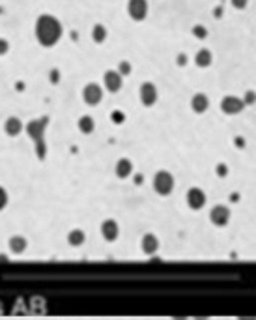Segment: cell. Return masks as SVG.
Wrapping results in <instances>:
<instances>
[{
  "label": "cell",
  "instance_id": "5bb4252c",
  "mask_svg": "<svg viewBox=\"0 0 256 320\" xmlns=\"http://www.w3.org/2000/svg\"><path fill=\"white\" fill-rule=\"evenodd\" d=\"M114 171H116L118 178H129L133 172V163L127 159V157H122V159L116 163V167H114Z\"/></svg>",
  "mask_w": 256,
  "mask_h": 320
},
{
  "label": "cell",
  "instance_id": "9a60e30c",
  "mask_svg": "<svg viewBox=\"0 0 256 320\" xmlns=\"http://www.w3.org/2000/svg\"><path fill=\"white\" fill-rule=\"evenodd\" d=\"M4 129H6V133H8L9 137H17L19 133L23 131V122L17 116H9L8 120H6V124H4Z\"/></svg>",
  "mask_w": 256,
  "mask_h": 320
},
{
  "label": "cell",
  "instance_id": "8992f818",
  "mask_svg": "<svg viewBox=\"0 0 256 320\" xmlns=\"http://www.w3.org/2000/svg\"><path fill=\"white\" fill-rule=\"evenodd\" d=\"M210 221L215 226H226L228 221H230V210L223 206V204H217L210 210Z\"/></svg>",
  "mask_w": 256,
  "mask_h": 320
},
{
  "label": "cell",
  "instance_id": "4316f807",
  "mask_svg": "<svg viewBox=\"0 0 256 320\" xmlns=\"http://www.w3.org/2000/svg\"><path fill=\"white\" fill-rule=\"evenodd\" d=\"M240 320H255V319H240Z\"/></svg>",
  "mask_w": 256,
  "mask_h": 320
},
{
  "label": "cell",
  "instance_id": "d4e9b609",
  "mask_svg": "<svg viewBox=\"0 0 256 320\" xmlns=\"http://www.w3.org/2000/svg\"><path fill=\"white\" fill-rule=\"evenodd\" d=\"M226 172H228L226 165H219V167H217V174H219V176H226Z\"/></svg>",
  "mask_w": 256,
  "mask_h": 320
},
{
  "label": "cell",
  "instance_id": "484cf974",
  "mask_svg": "<svg viewBox=\"0 0 256 320\" xmlns=\"http://www.w3.org/2000/svg\"><path fill=\"white\" fill-rule=\"evenodd\" d=\"M112 118H114V122H122V120H124V114H122V112H114Z\"/></svg>",
  "mask_w": 256,
  "mask_h": 320
},
{
  "label": "cell",
  "instance_id": "7402d4cb",
  "mask_svg": "<svg viewBox=\"0 0 256 320\" xmlns=\"http://www.w3.org/2000/svg\"><path fill=\"white\" fill-rule=\"evenodd\" d=\"M243 103H245V105H255V92H253V90H249L247 94H245Z\"/></svg>",
  "mask_w": 256,
  "mask_h": 320
},
{
  "label": "cell",
  "instance_id": "ba28073f",
  "mask_svg": "<svg viewBox=\"0 0 256 320\" xmlns=\"http://www.w3.org/2000/svg\"><path fill=\"white\" fill-rule=\"evenodd\" d=\"M101 98H103V90H101L99 85H95V83H90V85L85 86V90H83V100H85L86 105H97L101 102Z\"/></svg>",
  "mask_w": 256,
  "mask_h": 320
},
{
  "label": "cell",
  "instance_id": "7c38bea8",
  "mask_svg": "<svg viewBox=\"0 0 256 320\" xmlns=\"http://www.w3.org/2000/svg\"><path fill=\"white\" fill-rule=\"evenodd\" d=\"M140 245H142V251L146 255H156L157 251H159V238L156 234H144Z\"/></svg>",
  "mask_w": 256,
  "mask_h": 320
},
{
  "label": "cell",
  "instance_id": "52a82bcc",
  "mask_svg": "<svg viewBox=\"0 0 256 320\" xmlns=\"http://www.w3.org/2000/svg\"><path fill=\"white\" fill-rule=\"evenodd\" d=\"M243 109H245V103H243V100L236 98V96H226L221 102V110L225 114H240Z\"/></svg>",
  "mask_w": 256,
  "mask_h": 320
},
{
  "label": "cell",
  "instance_id": "603a6c76",
  "mask_svg": "<svg viewBox=\"0 0 256 320\" xmlns=\"http://www.w3.org/2000/svg\"><path fill=\"white\" fill-rule=\"evenodd\" d=\"M247 2L249 0H232V6L234 8H238V9H243L245 6H247Z\"/></svg>",
  "mask_w": 256,
  "mask_h": 320
},
{
  "label": "cell",
  "instance_id": "30bf717a",
  "mask_svg": "<svg viewBox=\"0 0 256 320\" xmlns=\"http://www.w3.org/2000/svg\"><path fill=\"white\" fill-rule=\"evenodd\" d=\"M101 234H103V238H105L107 242H114V240H118V236H120V225H118L114 219H107V221H103V225H101Z\"/></svg>",
  "mask_w": 256,
  "mask_h": 320
},
{
  "label": "cell",
  "instance_id": "2e32d148",
  "mask_svg": "<svg viewBox=\"0 0 256 320\" xmlns=\"http://www.w3.org/2000/svg\"><path fill=\"white\" fill-rule=\"evenodd\" d=\"M26 247H28V242H26L24 236H13V238H9V249H11V253L21 255V253L26 251Z\"/></svg>",
  "mask_w": 256,
  "mask_h": 320
},
{
  "label": "cell",
  "instance_id": "cb8c5ba5",
  "mask_svg": "<svg viewBox=\"0 0 256 320\" xmlns=\"http://www.w3.org/2000/svg\"><path fill=\"white\" fill-rule=\"evenodd\" d=\"M8 41L6 39H0V55H6L8 53Z\"/></svg>",
  "mask_w": 256,
  "mask_h": 320
},
{
  "label": "cell",
  "instance_id": "9c48e42d",
  "mask_svg": "<svg viewBox=\"0 0 256 320\" xmlns=\"http://www.w3.org/2000/svg\"><path fill=\"white\" fill-rule=\"evenodd\" d=\"M103 83H105V88L109 90V92H120L122 90V75L118 73V71H114V70H109L105 75H103Z\"/></svg>",
  "mask_w": 256,
  "mask_h": 320
},
{
  "label": "cell",
  "instance_id": "e0dca14e",
  "mask_svg": "<svg viewBox=\"0 0 256 320\" xmlns=\"http://www.w3.org/2000/svg\"><path fill=\"white\" fill-rule=\"evenodd\" d=\"M85 240H86V236L81 228H73L70 234H68V243L73 245V247H81V245L85 243Z\"/></svg>",
  "mask_w": 256,
  "mask_h": 320
},
{
  "label": "cell",
  "instance_id": "ac0fdd59",
  "mask_svg": "<svg viewBox=\"0 0 256 320\" xmlns=\"http://www.w3.org/2000/svg\"><path fill=\"white\" fill-rule=\"evenodd\" d=\"M194 64L198 66V68H208L211 64V51L208 49H200L196 56H194Z\"/></svg>",
  "mask_w": 256,
  "mask_h": 320
},
{
  "label": "cell",
  "instance_id": "8fae6325",
  "mask_svg": "<svg viewBox=\"0 0 256 320\" xmlns=\"http://www.w3.org/2000/svg\"><path fill=\"white\" fill-rule=\"evenodd\" d=\"M140 102L146 107H152L157 102V88L152 83H144L140 86Z\"/></svg>",
  "mask_w": 256,
  "mask_h": 320
},
{
  "label": "cell",
  "instance_id": "44dd1931",
  "mask_svg": "<svg viewBox=\"0 0 256 320\" xmlns=\"http://www.w3.org/2000/svg\"><path fill=\"white\" fill-rule=\"evenodd\" d=\"M6 204H8V193H6V189L0 186V212L6 208Z\"/></svg>",
  "mask_w": 256,
  "mask_h": 320
},
{
  "label": "cell",
  "instance_id": "ffe728a7",
  "mask_svg": "<svg viewBox=\"0 0 256 320\" xmlns=\"http://www.w3.org/2000/svg\"><path fill=\"white\" fill-rule=\"evenodd\" d=\"M105 38H107V28H105L103 24H95V26H93V41L103 43Z\"/></svg>",
  "mask_w": 256,
  "mask_h": 320
},
{
  "label": "cell",
  "instance_id": "4fadbf2b",
  "mask_svg": "<svg viewBox=\"0 0 256 320\" xmlns=\"http://www.w3.org/2000/svg\"><path fill=\"white\" fill-rule=\"evenodd\" d=\"M208 107H210V100H208V96L206 94L193 96V100H191V109H193L194 112L202 114V112H206V110H208Z\"/></svg>",
  "mask_w": 256,
  "mask_h": 320
},
{
  "label": "cell",
  "instance_id": "3957f363",
  "mask_svg": "<svg viewBox=\"0 0 256 320\" xmlns=\"http://www.w3.org/2000/svg\"><path fill=\"white\" fill-rule=\"evenodd\" d=\"M174 186H176V182H174V176H172L169 171H159L156 172V176H154V189H156L159 195H171L172 191H174Z\"/></svg>",
  "mask_w": 256,
  "mask_h": 320
},
{
  "label": "cell",
  "instance_id": "6da1fadb",
  "mask_svg": "<svg viewBox=\"0 0 256 320\" xmlns=\"http://www.w3.org/2000/svg\"><path fill=\"white\" fill-rule=\"evenodd\" d=\"M36 38L39 45L43 47H53L62 38V24L53 15H41L36 21Z\"/></svg>",
  "mask_w": 256,
  "mask_h": 320
},
{
  "label": "cell",
  "instance_id": "5b68a950",
  "mask_svg": "<svg viewBox=\"0 0 256 320\" xmlns=\"http://www.w3.org/2000/svg\"><path fill=\"white\" fill-rule=\"evenodd\" d=\"M206 201H208V197H206V193L202 189L191 188L187 191V206L191 210H202L206 206Z\"/></svg>",
  "mask_w": 256,
  "mask_h": 320
},
{
  "label": "cell",
  "instance_id": "d6986e66",
  "mask_svg": "<svg viewBox=\"0 0 256 320\" xmlns=\"http://www.w3.org/2000/svg\"><path fill=\"white\" fill-rule=\"evenodd\" d=\"M79 129H81V133H85V135L93 133V129H95V122H93V118L88 116V114L79 118Z\"/></svg>",
  "mask_w": 256,
  "mask_h": 320
},
{
  "label": "cell",
  "instance_id": "7a4b0ae2",
  "mask_svg": "<svg viewBox=\"0 0 256 320\" xmlns=\"http://www.w3.org/2000/svg\"><path fill=\"white\" fill-rule=\"evenodd\" d=\"M49 124V118H38V120H32L28 122L26 125V133L30 137L32 141L36 142V152H38V157L43 159L47 154V148H45V127Z\"/></svg>",
  "mask_w": 256,
  "mask_h": 320
},
{
  "label": "cell",
  "instance_id": "277c9868",
  "mask_svg": "<svg viewBox=\"0 0 256 320\" xmlns=\"http://www.w3.org/2000/svg\"><path fill=\"white\" fill-rule=\"evenodd\" d=\"M127 13L133 21H144L148 15V2L146 0H129Z\"/></svg>",
  "mask_w": 256,
  "mask_h": 320
}]
</instances>
